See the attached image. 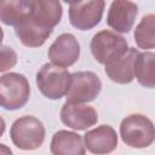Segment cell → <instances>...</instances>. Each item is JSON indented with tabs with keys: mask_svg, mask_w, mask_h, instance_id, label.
I'll use <instances>...</instances> for the list:
<instances>
[{
	"mask_svg": "<svg viewBox=\"0 0 155 155\" xmlns=\"http://www.w3.org/2000/svg\"><path fill=\"white\" fill-rule=\"evenodd\" d=\"M120 136L122 142L131 148H148L155 140V126L145 115L131 114L121 121Z\"/></svg>",
	"mask_w": 155,
	"mask_h": 155,
	"instance_id": "6da1fadb",
	"label": "cell"
},
{
	"mask_svg": "<svg viewBox=\"0 0 155 155\" xmlns=\"http://www.w3.org/2000/svg\"><path fill=\"white\" fill-rule=\"evenodd\" d=\"M10 137L18 149L35 150L44 143L45 127L39 119L25 115L15 120L10 130Z\"/></svg>",
	"mask_w": 155,
	"mask_h": 155,
	"instance_id": "7a4b0ae2",
	"label": "cell"
},
{
	"mask_svg": "<svg viewBox=\"0 0 155 155\" xmlns=\"http://www.w3.org/2000/svg\"><path fill=\"white\" fill-rule=\"evenodd\" d=\"M71 74L63 67L53 63L44 64L36 74L39 91L48 99H59L67 94Z\"/></svg>",
	"mask_w": 155,
	"mask_h": 155,
	"instance_id": "3957f363",
	"label": "cell"
},
{
	"mask_svg": "<svg viewBox=\"0 0 155 155\" xmlns=\"http://www.w3.org/2000/svg\"><path fill=\"white\" fill-rule=\"evenodd\" d=\"M30 86L27 78L18 73L4 74L0 79V104L6 110L21 109L29 99Z\"/></svg>",
	"mask_w": 155,
	"mask_h": 155,
	"instance_id": "277c9868",
	"label": "cell"
},
{
	"mask_svg": "<svg viewBox=\"0 0 155 155\" xmlns=\"http://www.w3.org/2000/svg\"><path fill=\"white\" fill-rule=\"evenodd\" d=\"M127 50L126 39L111 30H101L91 40L92 56L98 63L104 65L122 56Z\"/></svg>",
	"mask_w": 155,
	"mask_h": 155,
	"instance_id": "5b68a950",
	"label": "cell"
},
{
	"mask_svg": "<svg viewBox=\"0 0 155 155\" xmlns=\"http://www.w3.org/2000/svg\"><path fill=\"white\" fill-rule=\"evenodd\" d=\"M102 90L99 78L92 71H76L71 74L67 92V101L73 103H87L93 101Z\"/></svg>",
	"mask_w": 155,
	"mask_h": 155,
	"instance_id": "8992f818",
	"label": "cell"
},
{
	"mask_svg": "<svg viewBox=\"0 0 155 155\" xmlns=\"http://www.w3.org/2000/svg\"><path fill=\"white\" fill-rule=\"evenodd\" d=\"M104 6V0H81L70 5L69 21L76 29L90 30L101 22Z\"/></svg>",
	"mask_w": 155,
	"mask_h": 155,
	"instance_id": "52a82bcc",
	"label": "cell"
},
{
	"mask_svg": "<svg viewBox=\"0 0 155 155\" xmlns=\"http://www.w3.org/2000/svg\"><path fill=\"white\" fill-rule=\"evenodd\" d=\"M61 120L73 130L84 131L97 124L98 115L94 108L90 105L67 101L61 109Z\"/></svg>",
	"mask_w": 155,
	"mask_h": 155,
	"instance_id": "ba28073f",
	"label": "cell"
},
{
	"mask_svg": "<svg viewBox=\"0 0 155 155\" xmlns=\"http://www.w3.org/2000/svg\"><path fill=\"white\" fill-rule=\"evenodd\" d=\"M138 6L131 0H113L108 15L107 24L116 33H128L137 18Z\"/></svg>",
	"mask_w": 155,
	"mask_h": 155,
	"instance_id": "9c48e42d",
	"label": "cell"
},
{
	"mask_svg": "<svg viewBox=\"0 0 155 155\" xmlns=\"http://www.w3.org/2000/svg\"><path fill=\"white\" fill-rule=\"evenodd\" d=\"M47 54L53 64L68 68L79 59L80 45L73 34L64 33L53 41Z\"/></svg>",
	"mask_w": 155,
	"mask_h": 155,
	"instance_id": "30bf717a",
	"label": "cell"
},
{
	"mask_svg": "<svg viewBox=\"0 0 155 155\" xmlns=\"http://www.w3.org/2000/svg\"><path fill=\"white\" fill-rule=\"evenodd\" d=\"M139 51L134 47L128 50L119 58L105 64V74L116 84H130L136 78V61Z\"/></svg>",
	"mask_w": 155,
	"mask_h": 155,
	"instance_id": "8fae6325",
	"label": "cell"
},
{
	"mask_svg": "<svg viewBox=\"0 0 155 155\" xmlns=\"http://www.w3.org/2000/svg\"><path fill=\"white\" fill-rule=\"evenodd\" d=\"M86 149L92 154H109L117 147V134L109 125H101L84 136Z\"/></svg>",
	"mask_w": 155,
	"mask_h": 155,
	"instance_id": "7c38bea8",
	"label": "cell"
},
{
	"mask_svg": "<svg viewBox=\"0 0 155 155\" xmlns=\"http://www.w3.org/2000/svg\"><path fill=\"white\" fill-rule=\"evenodd\" d=\"M53 29L44 28L35 23L33 18L27 16L19 23L15 25V33L19 41L27 47H40L45 44Z\"/></svg>",
	"mask_w": 155,
	"mask_h": 155,
	"instance_id": "4fadbf2b",
	"label": "cell"
},
{
	"mask_svg": "<svg viewBox=\"0 0 155 155\" xmlns=\"http://www.w3.org/2000/svg\"><path fill=\"white\" fill-rule=\"evenodd\" d=\"M62 5L59 0H33L30 17L44 28L53 29L62 18Z\"/></svg>",
	"mask_w": 155,
	"mask_h": 155,
	"instance_id": "5bb4252c",
	"label": "cell"
},
{
	"mask_svg": "<svg viewBox=\"0 0 155 155\" xmlns=\"http://www.w3.org/2000/svg\"><path fill=\"white\" fill-rule=\"evenodd\" d=\"M51 153L53 155H84L86 147L84 138L70 131H57L51 139Z\"/></svg>",
	"mask_w": 155,
	"mask_h": 155,
	"instance_id": "9a60e30c",
	"label": "cell"
},
{
	"mask_svg": "<svg viewBox=\"0 0 155 155\" xmlns=\"http://www.w3.org/2000/svg\"><path fill=\"white\" fill-rule=\"evenodd\" d=\"M33 0H0V19L6 25H16L30 15Z\"/></svg>",
	"mask_w": 155,
	"mask_h": 155,
	"instance_id": "2e32d148",
	"label": "cell"
},
{
	"mask_svg": "<svg viewBox=\"0 0 155 155\" xmlns=\"http://www.w3.org/2000/svg\"><path fill=\"white\" fill-rule=\"evenodd\" d=\"M136 79L147 87L155 88V53L143 52L138 54L136 61Z\"/></svg>",
	"mask_w": 155,
	"mask_h": 155,
	"instance_id": "e0dca14e",
	"label": "cell"
},
{
	"mask_svg": "<svg viewBox=\"0 0 155 155\" xmlns=\"http://www.w3.org/2000/svg\"><path fill=\"white\" fill-rule=\"evenodd\" d=\"M134 41L139 48H155V13L145 15L134 29Z\"/></svg>",
	"mask_w": 155,
	"mask_h": 155,
	"instance_id": "ac0fdd59",
	"label": "cell"
},
{
	"mask_svg": "<svg viewBox=\"0 0 155 155\" xmlns=\"http://www.w3.org/2000/svg\"><path fill=\"white\" fill-rule=\"evenodd\" d=\"M17 63V54L16 52L7 46L1 47V63H0V71H6L11 69Z\"/></svg>",
	"mask_w": 155,
	"mask_h": 155,
	"instance_id": "d6986e66",
	"label": "cell"
},
{
	"mask_svg": "<svg viewBox=\"0 0 155 155\" xmlns=\"http://www.w3.org/2000/svg\"><path fill=\"white\" fill-rule=\"evenodd\" d=\"M64 2H67V4H70V5H73V4H76V2H79V1H81V0H63Z\"/></svg>",
	"mask_w": 155,
	"mask_h": 155,
	"instance_id": "ffe728a7",
	"label": "cell"
}]
</instances>
